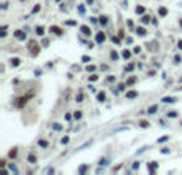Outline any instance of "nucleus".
Wrapping results in <instances>:
<instances>
[{
    "label": "nucleus",
    "instance_id": "f257e3e1",
    "mask_svg": "<svg viewBox=\"0 0 182 175\" xmlns=\"http://www.w3.org/2000/svg\"><path fill=\"white\" fill-rule=\"evenodd\" d=\"M34 94L32 93H29V94H26V96H21V97H18L16 100H15V107L16 108H23L29 100H31V97H32Z\"/></svg>",
    "mask_w": 182,
    "mask_h": 175
},
{
    "label": "nucleus",
    "instance_id": "f03ea898",
    "mask_svg": "<svg viewBox=\"0 0 182 175\" xmlns=\"http://www.w3.org/2000/svg\"><path fill=\"white\" fill-rule=\"evenodd\" d=\"M29 53H31L32 56H38V53H40V45L37 43V40L29 42Z\"/></svg>",
    "mask_w": 182,
    "mask_h": 175
},
{
    "label": "nucleus",
    "instance_id": "7ed1b4c3",
    "mask_svg": "<svg viewBox=\"0 0 182 175\" xmlns=\"http://www.w3.org/2000/svg\"><path fill=\"white\" fill-rule=\"evenodd\" d=\"M50 32H51V34H56V35H64V30L59 29L57 26H51V27H50Z\"/></svg>",
    "mask_w": 182,
    "mask_h": 175
},
{
    "label": "nucleus",
    "instance_id": "20e7f679",
    "mask_svg": "<svg viewBox=\"0 0 182 175\" xmlns=\"http://www.w3.org/2000/svg\"><path fill=\"white\" fill-rule=\"evenodd\" d=\"M105 40V34L104 32H98L96 34V43H102Z\"/></svg>",
    "mask_w": 182,
    "mask_h": 175
},
{
    "label": "nucleus",
    "instance_id": "39448f33",
    "mask_svg": "<svg viewBox=\"0 0 182 175\" xmlns=\"http://www.w3.org/2000/svg\"><path fill=\"white\" fill-rule=\"evenodd\" d=\"M80 30H82V34L86 35V37H90V35H91V29H90L88 26H82V27H80Z\"/></svg>",
    "mask_w": 182,
    "mask_h": 175
},
{
    "label": "nucleus",
    "instance_id": "423d86ee",
    "mask_svg": "<svg viewBox=\"0 0 182 175\" xmlns=\"http://www.w3.org/2000/svg\"><path fill=\"white\" fill-rule=\"evenodd\" d=\"M15 37H16L18 40H24V38H26V34H24L23 30H16V32H15Z\"/></svg>",
    "mask_w": 182,
    "mask_h": 175
},
{
    "label": "nucleus",
    "instance_id": "0eeeda50",
    "mask_svg": "<svg viewBox=\"0 0 182 175\" xmlns=\"http://www.w3.org/2000/svg\"><path fill=\"white\" fill-rule=\"evenodd\" d=\"M136 34H138L139 37H144V35H147V30L144 29V27H138V29H136Z\"/></svg>",
    "mask_w": 182,
    "mask_h": 175
},
{
    "label": "nucleus",
    "instance_id": "6e6552de",
    "mask_svg": "<svg viewBox=\"0 0 182 175\" xmlns=\"http://www.w3.org/2000/svg\"><path fill=\"white\" fill-rule=\"evenodd\" d=\"M126 97H128V99H134V97H138V91H128V93H126Z\"/></svg>",
    "mask_w": 182,
    "mask_h": 175
},
{
    "label": "nucleus",
    "instance_id": "1a4fd4ad",
    "mask_svg": "<svg viewBox=\"0 0 182 175\" xmlns=\"http://www.w3.org/2000/svg\"><path fill=\"white\" fill-rule=\"evenodd\" d=\"M19 64H21V59H19V58H13L11 59V67H18Z\"/></svg>",
    "mask_w": 182,
    "mask_h": 175
},
{
    "label": "nucleus",
    "instance_id": "9d476101",
    "mask_svg": "<svg viewBox=\"0 0 182 175\" xmlns=\"http://www.w3.org/2000/svg\"><path fill=\"white\" fill-rule=\"evenodd\" d=\"M136 13H138V14H144V13H146V8L141 6V5H138V6H136Z\"/></svg>",
    "mask_w": 182,
    "mask_h": 175
},
{
    "label": "nucleus",
    "instance_id": "9b49d317",
    "mask_svg": "<svg viewBox=\"0 0 182 175\" xmlns=\"http://www.w3.org/2000/svg\"><path fill=\"white\" fill-rule=\"evenodd\" d=\"M107 21H109V18H107V16H101V18H99V24H102V26H104V24H107Z\"/></svg>",
    "mask_w": 182,
    "mask_h": 175
},
{
    "label": "nucleus",
    "instance_id": "f8f14e48",
    "mask_svg": "<svg viewBox=\"0 0 182 175\" xmlns=\"http://www.w3.org/2000/svg\"><path fill=\"white\" fill-rule=\"evenodd\" d=\"M43 34H45V29H43L42 26H38V27H37V35H38V37H42Z\"/></svg>",
    "mask_w": 182,
    "mask_h": 175
},
{
    "label": "nucleus",
    "instance_id": "ddd939ff",
    "mask_svg": "<svg viewBox=\"0 0 182 175\" xmlns=\"http://www.w3.org/2000/svg\"><path fill=\"white\" fill-rule=\"evenodd\" d=\"M158 14H160V16H166V14H168V10H166L165 6H161L160 11H158Z\"/></svg>",
    "mask_w": 182,
    "mask_h": 175
},
{
    "label": "nucleus",
    "instance_id": "4468645a",
    "mask_svg": "<svg viewBox=\"0 0 182 175\" xmlns=\"http://www.w3.org/2000/svg\"><path fill=\"white\" fill-rule=\"evenodd\" d=\"M136 81H138V78H136V77H131V78L126 81V85H128V86H131V85H134Z\"/></svg>",
    "mask_w": 182,
    "mask_h": 175
},
{
    "label": "nucleus",
    "instance_id": "2eb2a0df",
    "mask_svg": "<svg viewBox=\"0 0 182 175\" xmlns=\"http://www.w3.org/2000/svg\"><path fill=\"white\" fill-rule=\"evenodd\" d=\"M121 56H123L125 59H129V58H131V53H129L128 50H125V51L121 53Z\"/></svg>",
    "mask_w": 182,
    "mask_h": 175
},
{
    "label": "nucleus",
    "instance_id": "dca6fc26",
    "mask_svg": "<svg viewBox=\"0 0 182 175\" xmlns=\"http://www.w3.org/2000/svg\"><path fill=\"white\" fill-rule=\"evenodd\" d=\"M163 102H176V97H163Z\"/></svg>",
    "mask_w": 182,
    "mask_h": 175
},
{
    "label": "nucleus",
    "instance_id": "f3484780",
    "mask_svg": "<svg viewBox=\"0 0 182 175\" xmlns=\"http://www.w3.org/2000/svg\"><path fill=\"white\" fill-rule=\"evenodd\" d=\"M16 154H18V150H16V148H13L11 151L8 153V156H10V158H16Z\"/></svg>",
    "mask_w": 182,
    "mask_h": 175
},
{
    "label": "nucleus",
    "instance_id": "a211bd4d",
    "mask_svg": "<svg viewBox=\"0 0 182 175\" xmlns=\"http://www.w3.org/2000/svg\"><path fill=\"white\" fill-rule=\"evenodd\" d=\"M98 100H99V102H104V100H105V94L104 93H98Z\"/></svg>",
    "mask_w": 182,
    "mask_h": 175
},
{
    "label": "nucleus",
    "instance_id": "6ab92c4d",
    "mask_svg": "<svg viewBox=\"0 0 182 175\" xmlns=\"http://www.w3.org/2000/svg\"><path fill=\"white\" fill-rule=\"evenodd\" d=\"M110 58H112L113 61H117V59H118V53H117V51H112V53H110Z\"/></svg>",
    "mask_w": 182,
    "mask_h": 175
},
{
    "label": "nucleus",
    "instance_id": "aec40b11",
    "mask_svg": "<svg viewBox=\"0 0 182 175\" xmlns=\"http://www.w3.org/2000/svg\"><path fill=\"white\" fill-rule=\"evenodd\" d=\"M157 167H158V164H157V162H153V164L150 162V164H149V169H150V170H155Z\"/></svg>",
    "mask_w": 182,
    "mask_h": 175
},
{
    "label": "nucleus",
    "instance_id": "412c9836",
    "mask_svg": "<svg viewBox=\"0 0 182 175\" xmlns=\"http://www.w3.org/2000/svg\"><path fill=\"white\" fill-rule=\"evenodd\" d=\"M155 112H157V105H153V107H150V108H149V112H147V113L153 115V113H155Z\"/></svg>",
    "mask_w": 182,
    "mask_h": 175
},
{
    "label": "nucleus",
    "instance_id": "4be33fe9",
    "mask_svg": "<svg viewBox=\"0 0 182 175\" xmlns=\"http://www.w3.org/2000/svg\"><path fill=\"white\" fill-rule=\"evenodd\" d=\"M38 145L43 146V148H46V146H48V142H46V140H38Z\"/></svg>",
    "mask_w": 182,
    "mask_h": 175
},
{
    "label": "nucleus",
    "instance_id": "5701e85b",
    "mask_svg": "<svg viewBox=\"0 0 182 175\" xmlns=\"http://www.w3.org/2000/svg\"><path fill=\"white\" fill-rule=\"evenodd\" d=\"M139 126H141V127H149V126H150V123H149V121H141V123H139Z\"/></svg>",
    "mask_w": 182,
    "mask_h": 175
},
{
    "label": "nucleus",
    "instance_id": "b1692460",
    "mask_svg": "<svg viewBox=\"0 0 182 175\" xmlns=\"http://www.w3.org/2000/svg\"><path fill=\"white\" fill-rule=\"evenodd\" d=\"M29 162H32V164H35V162H37V158H35L34 154H31V156H29Z\"/></svg>",
    "mask_w": 182,
    "mask_h": 175
},
{
    "label": "nucleus",
    "instance_id": "393cba45",
    "mask_svg": "<svg viewBox=\"0 0 182 175\" xmlns=\"http://www.w3.org/2000/svg\"><path fill=\"white\" fill-rule=\"evenodd\" d=\"M168 116H169V118H176V116H177V112H174V110H171V112L168 113Z\"/></svg>",
    "mask_w": 182,
    "mask_h": 175
},
{
    "label": "nucleus",
    "instance_id": "a878e982",
    "mask_svg": "<svg viewBox=\"0 0 182 175\" xmlns=\"http://www.w3.org/2000/svg\"><path fill=\"white\" fill-rule=\"evenodd\" d=\"M74 118H75V119H80V118H82V112H75V113H74Z\"/></svg>",
    "mask_w": 182,
    "mask_h": 175
},
{
    "label": "nucleus",
    "instance_id": "bb28decb",
    "mask_svg": "<svg viewBox=\"0 0 182 175\" xmlns=\"http://www.w3.org/2000/svg\"><path fill=\"white\" fill-rule=\"evenodd\" d=\"M75 100H77V102H82V100H83V94H82V93H78V96H77V99H75Z\"/></svg>",
    "mask_w": 182,
    "mask_h": 175
},
{
    "label": "nucleus",
    "instance_id": "cd10ccee",
    "mask_svg": "<svg viewBox=\"0 0 182 175\" xmlns=\"http://www.w3.org/2000/svg\"><path fill=\"white\" fill-rule=\"evenodd\" d=\"M149 21H150L149 16H144V18H142V22H144V24H149Z\"/></svg>",
    "mask_w": 182,
    "mask_h": 175
},
{
    "label": "nucleus",
    "instance_id": "c85d7f7f",
    "mask_svg": "<svg viewBox=\"0 0 182 175\" xmlns=\"http://www.w3.org/2000/svg\"><path fill=\"white\" fill-rule=\"evenodd\" d=\"M168 139H169L168 135H165V137H160V139H158V142H160V143H161V142H166Z\"/></svg>",
    "mask_w": 182,
    "mask_h": 175
},
{
    "label": "nucleus",
    "instance_id": "c756f323",
    "mask_svg": "<svg viewBox=\"0 0 182 175\" xmlns=\"http://www.w3.org/2000/svg\"><path fill=\"white\" fill-rule=\"evenodd\" d=\"M53 129H56V131H61V124L54 123V124H53Z\"/></svg>",
    "mask_w": 182,
    "mask_h": 175
},
{
    "label": "nucleus",
    "instance_id": "7c9ffc66",
    "mask_svg": "<svg viewBox=\"0 0 182 175\" xmlns=\"http://www.w3.org/2000/svg\"><path fill=\"white\" fill-rule=\"evenodd\" d=\"M37 11H40V5H35V6H34V10H32V13H37Z\"/></svg>",
    "mask_w": 182,
    "mask_h": 175
},
{
    "label": "nucleus",
    "instance_id": "2f4dec72",
    "mask_svg": "<svg viewBox=\"0 0 182 175\" xmlns=\"http://www.w3.org/2000/svg\"><path fill=\"white\" fill-rule=\"evenodd\" d=\"M86 70H88V72H94L96 67H94V66H88V67H86Z\"/></svg>",
    "mask_w": 182,
    "mask_h": 175
},
{
    "label": "nucleus",
    "instance_id": "473e14b6",
    "mask_svg": "<svg viewBox=\"0 0 182 175\" xmlns=\"http://www.w3.org/2000/svg\"><path fill=\"white\" fill-rule=\"evenodd\" d=\"M82 61H83V62H90L91 59H90L88 56H83V58H82Z\"/></svg>",
    "mask_w": 182,
    "mask_h": 175
},
{
    "label": "nucleus",
    "instance_id": "72a5a7b5",
    "mask_svg": "<svg viewBox=\"0 0 182 175\" xmlns=\"http://www.w3.org/2000/svg\"><path fill=\"white\" fill-rule=\"evenodd\" d=\"M96 80H98V75H91L90 77V81H96Z\"/></svg>",
    "mask_w": 182,
    "mask_h": 175
},
{
    "label": "nucleus",
    "instance_id": "f704fd0d",
    "mask_svg": "<svg viewBox=\"0 0 182 175\" xmlns=\"http://www.w3.org/2000/svg\"><path fill=\"white\" fill-rule=\"evenodd\" d=\"M133 69H134V66H133V64H129V66H128V67H126V72H131V70H133Z\"/></svg>",
    "mask_w": 182,
    "mask_h": 175
},
{
    "label": "nucleus",
    "instance_id": "c9c22d12",
    "mask_svg": "<svg viewBox=\"0 0 182 175\" xmlns=\"http://www.w3.org/2000/svg\"><path fill=\"white\" fill-rule=\"evenodd\" d=\"M86 169H88V167H86V165H82V167H80V173H83Z\"/></svg>",
    "mask_w": 182,
    "mask_h": 175
},
{
    "label": "nucleus",
    "instance_id": "e433bc0d",
    "mask_svg": "<svg viewBox=\"0 0 182 175\" xmlns=\"http://www.w3.org/2000/svg\"><path fill=\"white\" fill-rule=\"evenodd\" d=\"M78 10H80V13H85V6L80 5V6H78Z\"/></svg>",
    "mask_w": 182,
    "mask_h": 175
},
{
    "label": "nucleus",
    "instance_id": "4c0bfd02",
    "mask_svg": "<svg viewBox=\"0 0 182 175\" xmlns=\"http://www.w3.org/2000/svg\"><path fill=\"white\" fill-rule=\"evenodd\" d=\"M161 153H163V154H168V153H169V150H168V148H163V150H161Z\"/></svg>",
    "mask_w": 182,
    "mask_h": 175
},
{
    "label": "nucleus",
    "instance_id": "58836bf2",
    "mask_svg": "<svg viewBox=\"0 0 182 175\" xmlns=\"http://www.w3.org/2000/svg\"><path fill=\"white\" fill-rule=\"evenodd\" d=\"M177 48H179V50H182V40H179V42H177Z\"/></svg>",
    "mask_w": 182,
    "mask_h": 175
},
{
    "label": "nucleus",
    "instance_id": "ea45409f",
    "mask_svg": "<svg viewBox=\"0 0 182 175\" xmlns=\"http://www.w3.org/2000/svg\"><path fill=\"white\" fill-rule=\"evenodd\" d=\"M61 142H62V143H67V142H69V137H64V139H62Z\"/></svg>",
    "mask_w": 182,
    "mask_h": 175
},
{
    "label": "nucleus",
    "instance_id": "a19ab883",
    "mask_svg": "<svg viewBox=\"0 0 182 175\" xmlns=\"http://www.w3.org/2000/svg\"><path fill=\"white\" fill-rule=\"evenodd\" d=\"M180 61H182V59H180V56H176V59H174V62L177 64V62H180Z\"/></svg>",
    "mask_w": 182,
    "mask_h": 175
},
{
    "label": "nucleus",
    "instance_id": "79ce46f5",
    "mask_svg": "<svg viewBox=\"0 0 182 175\" xmlns=\"http://www.w3.org/2000/svg\"><path fill=\"white\" fill-rule=\"evenodd\" d=\"M141 51V46H134V53H139Z\"/></svg>",
    "mask_w": 182,
    "mask_h": 175
},
{
    "label": "nucleus",
    "instance_id": "37998d69",
    "mask_svg": "<svg viewBox=\"0 0 182 175\" xmlns=\"http://www.w3.org/2000/svg\"><path fill=\"white\" fill-rule=\"evenodd\" d=\"M67 24H69V26H75L77 22H75V21H67Z\"/></svg>",
    "mask_w": 182,
    "mask_h": 175
},
{
    "label": "nucleus",
    "instance_id": "c03bdc74",
    "mask_svg": "<svg viewBox=\"0 0 182 175\" xmlns=\"http://www.w3.org/2000/svg\"><path fill=\"white\" fill-rule=\"evenodd\" d=\"M107 81H110V83H112V81H115V77H109V78H107Z\"/></svg>",
    "mask_w": 182,
    "mask_h": 175
},
{
    "label": "nucleus",
    "instance_id": "a18cd8bd",
    "mask_svg": "<svg viewBox=\"0 0 182 175\" xmlns=\"http://www.w3.org/2000/svg\"><path fill=\"white\" fill-rule=\"evenodd\" d=\"M180 27H182V21H180Z\"/></svg>",
    "mask_w": 182,
    "mask_h": 175
},
{
    "label": "nucleus",
    "instance_id": "49530a36",
    "mask_svg": "<svg viewBox=\"0 0 182 175\" xmlns=\"http://www.w3.org/2000/svg\"><path fill=\"white\" fill-rule=\"evenodd\" d=\"M180 81H182V78H180Z\"/></svg>",
    "mask_w": 182,
    "mask_h": 175
},
{
    "label": "nucleus",
    "instance_id": "de8ad7c7",
    "mask_svg": "<svg viewBox=\"0 0 182 175\" xmlns=\"http://www.w3.org/2000/svg\"><path fill=\"white\" fill-rule=\"evenodd\" d=\"M180 124H182V123H180Z\"/></svg>",
    "mask_w": 182,
    "mask_h": 175
}]
</instances>
